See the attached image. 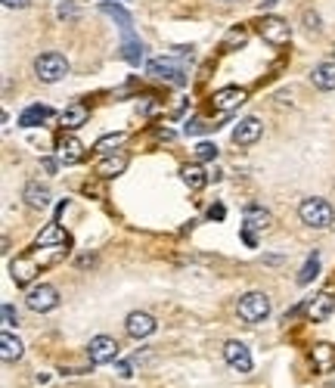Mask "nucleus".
Listing matches in <instances>:
<instances>
[{
  "mask_svg": "<svg viewBox=\"0 0 335 388\" xmlns=\"http://www.w3.org/2000/svg\"><path fill=\"white\" fill-rule=\"evenodd\" d=\"M298 217L307 224V227H314V230H329L332 224H335V212H332V205L326 199H305L298 205Z\"/></svg>",
  "mask_w": 335,
  "mask_h": 388,
  "instance_id": "obj_1",
  "label": "nucleus"
},
{
  "mask_svg": "<svg viewBox=\"0 0 335 388\" xmlns=\"http://www.w3.org/2000/svg\"><path fill=\"white\" fill-rule=\"evenodd\" d=\"M236 314L243 323H261L270 314V298L264 292H245L236 305Z\"/></svg>",
  "mask_w": 335,
  "mask_h": 388,
  "instance_id": "obj_2",
  "label": "nucleus"
},
{
  "mask_svg": "<svg viewBox=\"0 0 335 388\" xmlns=\"http://www.w3.org/2000/svg\"><path fill=\"white\" fill-rule=\"evenodd\" d=\"M35 75L41 78L44 84H56L68 75V59L62 53H41L35 59Z\"/></svg>",
  "mask_w": 335,
  "mask_h": 388,
  "instance_id": "obj_3",
  "label": "nucleus"
},
{
  "mask_svg": "<svg viewBox=\"0 0 335 388\" xmlns=\"http://www.w3.org/2000/svg\"><path fill=\"white\" fill-rule=\"evenodd\" d=\"M261 31V37L267 44H274V47H286L292 41V28H289V22L286 19H279V16H264V22L258 25Z\"/></svg>",
  "mask_w": 335,
  "mask_h": 388,
  "instance_id": "obj_4",
  "label": "nucleus"
},
{
  "mask_svg": "<svg viewBox=\"0 0 335 388\" xmlns=\"http://www.w3.org/2000/svg\"><path fill=\"white\" fill-rule=\"evenodd\" d=\"M90 363H115L118 360V341L112 336H93L87 345Z\"/></svg>",
  "mask_w": 335,
  "mask_h": 388,
  "instance_id": "obj_5",
  "label": "nucleus"
},
{
  "mask_svg": "<svg viewBox=\"0 0 335 388\" xmlns=\"http://www.w3.org/2000/svg\"><path fill=\"white\" fill-rule=\"evenodd\" d=\"M37 274H41V264H37L35 255H19V258L10 261V277L16 286H28Z\"/></svg>",
  "mask_w": 335,
  "mask_h": 388,
  "instance_id": "obj_6",
  "label": "nucleus"
},
{
  "mask_svg": "<svg viewBox=\"0 0 335 388\" xmlns=\"http://www.w3.org/2000/svg\"><path fill=\"white\" fill-rule=\"evenodd\" d=\"M56 305H59V292H56V286L41 283V286H35V289L28 292V308H31V310H37V314H47V310H53Z\"/></svg>",
  "mask_w": 335,
  "mask_h": 388,
  "instance_id": "obj_7",
  "label": "nucleus"
},
{
  "mask_svg": "<svg viewBox=\"0 0 335 388\" xmlns=\"http://www.w3.org/2000/svg\"><path fill=\"white\" fill-rule=\"evenodd\" d=\"M155 317L146 314V310H134V314H128V320H124V329H128L130 339H146L155 332Z\"/></svg>",
  "mask_w": 335,
  "mask_h": 388,
  "instance_id": "obj_8",
  "label": "nucleus"
},
{
  "mask_svg": "<svg viewBox=\"0 0 335 388\" xmlns=\"http://www.w3.org/2000/svg\"><path fill=\"white\" fill-rule=\"evenodd\" d=\"M261 131H264V124L255 119V115H248V119H243L233 128V143L236 146H252V143H258L261 140Z\"/></svg>",
  "mask_w": 335,
  "mask_h": 388,
  "instance_id": "obj_9",
  "label": "nucleus"
},
{
  "mask_svg": "<svg viewBox=\"0 0 335 388\" xmlns=\"http://www.w3.org/2000/svg\"><path fill=\"white\" fill-rule=\"evenodd\" d=\"M146 68H150L152 78H162V81H171V84H183L186 81L183 66H181V62H174V59H152Z\"/></svg>",
  "mask_w": 335,
  "mask_h": 388,
  "instance_id": "obj_10",
  "label": "nucleus"
},
{
  "mask_svg": "<svg viewBox=\"0 0 335 388\" xmlns=\"http://www.w3.org/2000/svg\"><path fill=\"white\" fill-rule=\"evenodd\" d=\"M22 199H25V205L28 208H50V199H53V193H50V186L41 183V181H28L25 183V190H22Z\"/></svg>",
  "mask_w": 335,
  "mask_h": 388,
  "instance_id": "obj_11",
  "label": "nucleus"
},
{
  "mask_svg": "<svg viewBox=\"0 0 335 388\" xmlns=\"http://www.w3.org/2000/svg\"><path fill=\"white\" fill-rule=\"evenodd\" d=\"M224 360L239 372L252 370V354H248V348L243 345V341H227V345H224Z\"/></svg>",
  "mask_w": 335,
  "mask_h": 388,
  "instance_id": "obj_12",
  "label": "nucleus"
},
{
  "mask_svg": "<svg viewBox=\"0 0 335 388\" xmlns=\"http://www.w3.org/2000/svg\"><path fill=\"white\" fill-rule=\"evenodd\" d=\"M332 310H335V298H332L329 292H320V295H314V298L307 301V317H310L314 323L329 320Z\"/></svg>",
  "mask_w": 335,
  "mask_h": 388,
  "instance_id": "obj_13",
  "label": "nucleus"
},
{
  "mask_svg": "<svg viewBox=\"0 0 335 388\" xmlns=\"http://www.w3.org/2000/svg\"><path fill=\"white\" fill-rule=\"evenodd\" d=\"M270 224H274V214L267 212L264 205H248L245 208V217H243V227L245 230H270Z\"/></svg>",
  "mask_w": 335,
  "mask_h": 388,
  "instance_id": "obj_14",
  "label": "nucleus"
},
{
  "mask_svg": "<svg viewBox=\"0 0 335 388\" xmlns=\"http://www.w3.org/2000/svg\"><path fill=\"white\" fill-rule=\"evenodd\" d=\"M212 103H214V109H221V112H233L236 106L245 103V90L243 87H224V90L214 93Z\"/></svg>",
  "mask_w": 335,
  "mask_h": 388,
  "instance_id": "obj_15",
  "label": "nucleus"
},
{
  "mask_svg": "<svg viewBox=\"0 0 335 388\" xmlns=\"http://www.w3.org/2000/svg\"><path fill=\"white\" fill-rule=\"evenodd\" d=\"M87 119H90V109L84 103H72V106H66V112H62V128L78 131L81 124H87Z\"/></svg>",
  "mask_w": 335,
  "mask_h": 388,
  "instance_id": "obj_16",
  "label": "nucleus"
},
{
  "mask_svg": "<svg viewBox=\"0 0 335 388\" xmlns=\"http://www.w3.org/2000/svg\"><path fill=\"white\" fill-rule=\"evenodd\" d=\"M84 159V146L78 143L75 137H62L59 140V162L62 165H75V162Z\"/></svg>",
  "mask_w": 335,
  "mask_h": 388,
  "instance_id": "obj_17",
  "label": "nucleus"
},
{
  "mask_svg": "<svg viewBox=\"0 0 335 388\" xmlns=\"http://www.w3.org/2000/svg\"><path fill=\"white\" fill-rule=\"evenodd\" d=\"M22 351H25V345H22L10 329H4V336H0V357H4L6 363H13V360H19L22 357Z\"/></svg>",
  "mask_w": 335,
  "mask_h": 388,
  "instance_id": "obj_18",
  "label": "nucleus"
},
{
  "mask_svg": "<svg viewBox=\"0 0 335 388\" xmlns=\"http://www.w3.org/2000/svg\"><path fill=\"white\" fill-rule=\"evenodd\" d=\"M310 78H314V84L320 90H335V62H320V66H314Z\"/></svg>",
  "mask_w": 335,
  "mask_h": 388,
  "instance_id": "obj_19",
  "label": "nucleus"
},
{
  "mask_svg": "<svg viewBox=\"0 0 335 388\" xmlns=\"http://www.w3.org/2000/svg\"><path fill=\"white\" fill-rule=\"evenodd\" d=\"M121 56L130 62V66H140V59H143V44L134 37V31H124V44H121Z\"/></svg>",
  "mask_w": 335,
  "mask_h": 388,
  "instance_id": "obj_20",
  "label": "nucleus"
},
{
  "mask_svg": "<svg viewBox=\"0 0 335 388\" xmlns=\"http://www.w3.org/2000/svg\"><path fill=\"white\" fill-rule=\"evenodd\" d=\"M124 168H128V155H106V159L97 165V174L99 177H118Z\"/></svg>",
  "mask_w": 335,
  "mask_h": 388,
  "instance_id": "obj_21",
  "label": "nucleus"
},
{
  "mask_svg": "<svg viewBox=\"0 0 335 388\" xmlns=\"http://www.w3.org/2000/svg\"><path fill=\"white\" fill-rule=\"evenodd\" d=\"M50 115H53V109H50V106H41V103H37V106H28L25 112L19 115V124H22V128H35V124L47 121Z\"/></svg>",
  "mask_w": 335,
  "mask_h": 388,
  "instance_id": "obj_22",
  "label": "nucleus"
},
{
  "mask_svg": "<svg viewBox=\"0 0 335 388\" xmlns=\"http://www.w3.org/2000/svg\"><path fill=\"white\" fill-rule=\"evenodd\" d=\"M37 245H68V233L59 224H47L37 236Z\"/></svg>",
  "mask_w": 335,
  "mask_h": 388,
  "instance_id": "obj_23",
  "label": "nucleus"
},
{
  "mask_svg": "<svg viewBox=\"0 0 335 388\" xmlns=\"http://www.w3.org/2000/svg\"><path fill=\"white\" fill-rule=\"evenodd\" d=\"M314 363L320 367L323 372L335 367V348L332 345H314Z\"/></svg>",
  "mask_w": 335,
  "mask_h": 388,
  "instance_id": "obj_24",
  "label": "nucleus"
},
{
  "mask_svg": "<svg viewBox=\"0 0 335 388\" xmlns=\"http://www.w3.org/2000/svg\"><path fill=\"white\" fill-rule=\"evenodd\" d=\"M317 274H320V255L317 252H310V258L305 261V267L298 270V286H307L310 279H314Z\"/></svg>",
  "mask_w": 335,
  "mask_h": 388,
  "instance_id": "obj_25",
  "label": "nucleus"
},
{
  "mask_svg": "<svg viewBox=\"0 0 335 388\" xmlns=\"http://www.w3.org/2000/svg\"><path fill=\"white\" fill-rule=\"evenodd\" d=\"M183 181L190 183V190H202V186L208 183V174H205V171H202L199 165H186V168H183Z\"/></svg>",
  "mask_w": 335,
  "mask_h": 388,
  "instance_id": "obj_26",
  "label": "nucleus"
},
{
  "mask_svg": "<svg viewBox=\"0 0 335 388\" xmlns=\"http://www.w3.org/2000/svg\"><path fill=\"white\" fill-rule=\"evenodd\" d=\"M99 13H103V16H112V19L121 25V31H128V28H130V16L124 13L121 6H115V4H99Z\"/></svg>",
  "mask_w": 335,
  "mask_h": 388,
  "instance_id": "obj_27",
  "label": "nucleus"
},
{
  "mask_svg": "<svg viewBox=\"0 0 335 388\" xmlns=\"http://www.w3.org/2000/svg\"><path fill=\"white\" fill-rule=\"evenodd\" d=\"M121 143H124V134H106L103 140H97V146H93V150H97L99 155H109V152L118 150Z\"/></svg>",
  "mask_w": 335,
  "mask_h": 388,
  "instance_id": "obj_28",
  "label": "nucleus"
},
{
  "mask_svg": "<svg viewBox=\"0 0 335 388\" xmlns=\"http://www.w3.org/2000/svg\"><path fill=\"white\" fill-rule=\"evenodd\" d=\"M248 41V31L245 28H233L227 37H224V44H221V50H233V47H243Z\"/></svg>",
  "mask_w": 335,
  "mask_h": 388,
  "instance_id": "obj_29",
  "label": "nucleus"
},
{
  "mask_svg": "<svg viewBox=\"0 0 335 388\" xmlns=\"http://www.w3.org/2000/svg\"><path fill=\"white\" fill-rule=\"evenodd\" d=\"M205 131H217V124H208V121H202V119H193V121H186V124H183V134H186V137L205 134Z\"/></svg>",
  "mask_w": 335,
  "mask_h": 388,
  "instance_id": "obj_30",
  "label": "nucleus"
},
{
  "mask_svg": "<svg viewBox=\"0 0 335 388\" xmlns=\"http://www.w3.org/2000/svg\"><path fill=\"white\" fill-rule=\"evenodd\" d=\"M193 152H196V159H199V162H214V159H217V146H214V143H208V140H202V143H199Z\"/></svg>",
  "mask_w": 335,
  "mask_h": 388,
  "instance_id": "obj_31",
  "label": "nucleus"
},
{
  "mask_svg": "<svg viewBox=\"0 0 335 388\" xmlns=\"http://www.w3.org/2000/svg\"><path fill=\"white\" fill-rule=\"evenodd\" d=\"M305 25H307V31H320L323 28V22H320V16H317V13H305Z\"/></svg>",
  "mask_w": 335,
  "mask_h": 388,
  "instance_id": "obj_32",
  "label": "nucleus"
},
{
  "mask_svg": "<svg viewBox=\"0 0 335 388\" xmlns=\"http://www.w3.org/2000/svg\"><path fill=\"white\" fill-rule=\"evenodd\" d=\"M4 323H6V326L19 323V314H16V308H13V305H4Z\"/></svg>",
  "mask_w": 335,
  "mask_h": 388,
  "instance_id": "obj_33",
  "label": "nucleus"
},
{
  "mask_svg": "<svg viewBox=\"0 0 335 388\" xmlns=\"http://www.w3.org/2000/svg\"><path fill=\"white\" fill-rule=\"evenodd\" d=\"M75 16H78V10H75V6L66 0V4L59 6V19H75Z\"/></svg>",
  "mask_w": 335,
  "mask_h": 388,
  "instance_id": "obj_34",
  "label": "nucleus"
},
{
  "mask_svg": "<svg viewBox=\"0 0 335 388\" xmlns=\"http://www.w3.org/2000/svg\"><path fill=\"white\" fill-rule=\"evenodd\" d=\"M31 0H4V6H10V10H25Z\"/></svg>",
  "mask_w": 335,
  "mask_h": 388,
  "instance_id": "obj_35",
  "label": "nucleus"
},
{
  "mask_svg": "<svg viewBox=\"0 0 335 388\" xmlns=\"http://www.w3.org/2000/svg\"><path fill=\"white\" fill-rule=\"evenodd\" d=\"M224 214H227V212H224V205H212V208H208V217H212V221H221Z\"/></svg>",
  "mask_w": 335,
  "mask_h": 388,
  "instance_id": "obj_36",
  "label": "nucleus"
},
{
  "mask_svg": "<svg viewBox=\"0 0 335 388\" xmlns=\"http://www.w3.org/2000/svg\"><path fill=\"white\" fill-rule=\"evenodd\" d=\"M115 372H118V376H130V363H124V360H115Z\"/></svg>",
  "mask_w": 335,
  "mask_h": 388,
  "instance_id": "obj_37",
  "label": "nucleus"
},
{
  "mask_svg": "<svg viewBox=\"0 0 335 388\" xmlns=\"http://www.w3.org/2000/svg\"><path fill=\"white\" fill-rule=\"evenodd\" d=\"M56 162H53V159H44V171H47V174H56Z\"/></svg>",
  "mask_w": 335,
  "mask_h": 388,
  "instance_id": "obj_38",
  "label": "nucleus"
}]
</instances>
